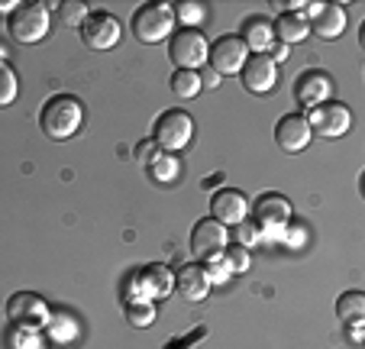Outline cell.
<instances>
[{"instance_id": "1", "label": "cell", "mask_w": 365, "mask_h": 349, "mask_svg": "<svg viewBox=\"0 0 365 349\" xmlns=\"http://www.w3.org/2000/svg\"><path fill=\"white\" fill-rule=\"evenodd\" d=\"M84 123V107L78 97L71 94H56L48 97L39 110V126L48 139H56V143H65L71 139Z\"/></svg>"}, {"instance_id": "2", "label": "cell", "mask_w": 365, "mask_h": 349, "mask_svg": "<svg viewBox=\"0 0 365 349\" xmlns=\"http://www.w3.org/2000/svg\"><path fill=\"white\" fill-rule=\"evenodd\" d=\"M130 29L139 42H145V46H155V42L172 39L175 7H168V4H143V7L133 14Z\"/></svg>"}, {"instance_id": "3", "label": "cell", "mask_w": 365, "mask_h": 349, "mask_svg": "<svg viewBox=\"0 0 365 349\" xmlns=\"http://www.w3.org/2000/svg\"><path fill=\"white\" fill-rule=\"evenodd\" d=\"M7 33L20 46H33V42L46 39L48 33V7L46 4H20L14 14L7 16Z\"/></svg>"}, {"instance_id": "4", "label": "cell", "mask_w": 365, "mask_h": 349, "mask_svg": "<svg viewBox=\"0 0 365 349\" xmlns=\"http://www.w3.org/2000/svg\"><path fill=\"white\" fill-rule=\"evenodd\" d=\"M194 136V120L185 110H165L159 113L155 126H152V143L159 146V152H178L191 143Z\"/></svg>"}, {"instance_id": "5", "label": "cell", "mask_w": 365, "mask_h": 349, "mask_svg": "<svg viewBox=\"0 0 365 349\" xmlns=\"http://www.w3.org/2000/svg\"><path fill=\"white\" fill-rule=\"evenodd\" d=\"M168 59L178 65V71H197L200 65H207V39L191 26L178 29L168 39Z\"/></svg>"}, {"instance_id": "6", "label": "cell", "mask_w": 365, "mask_h": 349, "mask_svg": "<svg viewBox=\"0 0 365 349\" xmlns=\"http://www.w3.org/2000/svg\"><path fill=\"white\" fill-rule=\"evenodd\" d=\"M307 116V126L314 136H324V139H336V136H346L352 126V113L346 103H336V101H327V103H317L310 107Z\"/></svg>"}, {"instance_id": "7", "label": "cell", "mask_w": 365, "mask_h": 349, "mask_svg": "<svg viewBox=\"0 0 365 349\" xmlns=\"http://www.w3.org/2000/svg\"><path fill=\"white\" fill-rule=\"evenodd\" d=\"M246 59H249V49H246V42L240 39V33H227L207 46V62H210V69H214L220 78L240 75Z\"/></svg>"}, {"instance_id": "8", "label": "cell", "mask_w": 365, "mask_h": 349, "mask_svg": "<svg viewBox=\"0 0 365 349\" xmlns=\"http://www.w3.org/2000/svg\"><path fill=\"white\" fill-rule=\"evenodd\" d=\"M7 320L14 323L16 330H39L48 323V304L42 301L36 291H16L7 301Z\"/></svg>"}, {"instance_id": "9", "label": "cell", "mask_w": 365, "mask_h": 349, "mask_svg": "<svg viewBox=\"0 0 365 349\" xmlns=\"http://www.w3.org/2000/svg\"><path fill=\"white\" fill-rule=\"evenodd\" d=\"M230 246V233L223 223H217V220L204 217L194 223L191 230V253L197 256L200 262H210L217 259V256H223V249Z\"/></svg>"}, {"instance_id": "10", "label": "cell", "mask_w": 365, "mask_h": 349, "mask_svg": "<svg viewBox=\"0 0 365 349\" xmlns=\"http://www.w3.org/2000/svg\"><path fill=\"white\" fill-rule=\"evenodd\" d=\"M252 217H255L252 223L262 230V236H278L291 223V204L282 194H262L252 204Z\"/></svg>"}, {"instance_id": "11", "label": "cell", "mask_w": 365, "mask_h": 349, "mask_svg": "<svg viewBox=\"0 0 365 349\" xmlns=\"http://www.w3.org/2000/svg\"><path fill=\"white\" fill-rule=\"evenodd\" d=\"M78 33H81V42L88 49L107 52V49H113L120 42V20L113 14H107V10H97V14H91L84 20V26Z\"/></svg>"}, {"instance_id": "12", "label": "cell", "mask_w": 365, "mask_h": 349, "mask_svg": "<svg viewBox=\"0 0 365 349\" xmlns=\"http://www.w3.org/2000/svg\"><path fill=\"white\" fill-rule=\"evenodd\" d=\"M240 81L249 94H269L278 81V65L269 55H249L246 65L240 69Z\"/></svg>"}, {"instance_id": "13", "label": "cell", "mask_w": 365, "mask_h": 349, "mask_svg": "<svg viewBox=\"0 0 365 349\" xmlns=\"http://www.w3.org/2000/svg\"><path fill=\"white\" fill-rule=\"evenodd\" d=\"M246 213H249V201L242 191H236V188L214 191V198H210V220H217L223 226H236L246 220Z\"/></svg>"}, {"instance_id": "14", "label": "cell", "mask_w": 365, "mask_h": 349, "mask_svg": "<svg viewBox=\"0 0 365 349\" xmlns=\"http://www.w3.org/2000/svg\"><path fill=\"white\" fill-rule=\"evenodd\" d=\"M307 26L320 39H339L346 29V10L333 4H307Z\"/></svg>"}, {"instance_id": "15", "label": "cell", "mask_w": 365, "mask_h": 349, "mask_svg": "<svg viewBox=\"0 0 365 349\" xmlns=\"http://www.w3.org/2000/svg\"><path fill=\"white\" fill-rule=\"evenodd\" d=\"M310 139H314V133H310L307 116H304V113H284L282 120H278L275 143H278V149H282V152H301V149H307Z\"/></svg>"}, {"instance_id": "16", "label": "cell", "mask_w": 365, "mask_h": 349, "mask_svg": "<svg viewBox=\"0 0 365 349\" xmlns=\"http://www.w3.org/2000/svg\"><path fill=\"white\" fill-rule=\"evenodd\" d=\"M136 285H139V295H143V301L168 298V295H172V288H175V272H168V265L152 262V265H145L143 272L136 275Z\"/></svg>"}, {"instance_id": "17", "label": "cell", "mask_w": 365, "mask_h": 349, "mask_svg": "<svg viewBox=\"0 0 365 349\" xmlns=\"http://www.w3.org/2000/svg\"><path fill=\"white\" fill-rule=\"evenodd\" d=\"M175 288L181 291V298L191 304L204 301L207 295H210V281H207L204 268L200 265H191V262H185V265L175 272Z\"/></svg>"}, {"instance_id": "18", "label": "cell", "mask_w": 365, "mask_h": 349, "mask_svg": "<svg viewBox=\"0 0 365 349\" xmlns=\"http://www.w3.org/2000/svg\"><path fill=\"white\" fill-rule=\"evenodd\" d=\"M330 91H333V84H330V78H327L324 71H304V75L297 78V84H294V94H297V101H301L304 107L327 103L330 101Z\"/></svg>"}, {"instance_id": "19", "label": "cell", "mask_w": 365, "mask_h": 349, "mask_svg": "<svg viewBox=\"0 0 365 349\" xmlns=\"http://www.w3.org/2000/svg\"><path fill=\"white\" fill-rule=\"evenodd\" d=\"M272 33H275V42H282V46H297V42H304L310 36V26H307V16L304 14H282L275 20V26H272Z\"/></svg>"}, {"instance_id": "20", "label": "cell", "mask_w": 365, "mask_h": 349, "mask_svg": "<svg viewBox=\"0 0 365 349\" xmlns=\"http://www.w3.org/2000/svg\"><path fill=\"white\" fill-rule=\"evenodd\" d=\"M240 39L246 42V49L252 55H269V49L275 46V33H272V26L265 20H249L246 26H242Z\"/></svg>"}, {"instance_id": "21", "label": "cell", "mask_w": 365, "mask_h": 349, "mask_svg": "<svg viewBox=\"0 0 365 349\" xmlns=\"http://www.w3.org/2000/svg\"><path fill=\"white\" fill-rule=\"evenodd\" d=\"M336 317L343 323H349V327H359V323H362V317H365V295H362V291H346V295H339Z\"/></svg>"}, {"instance_id": "22", "label": "cell", "mask_w": 365, "mask_h": 349, "mask_svg": "<svg viewBox=\"0 0 365 349\" xmlns=\"http://www.w3.org/2000/svg\"><path fill=\"white\" fill-rule=\"evenodd\" d=\"M145 168H149V175H152L155 181L168 185V181L178 178V168H181V165H178V158H175L172 152H159V156L152 158V162L145 165Z\"/></svg>"}, {"instance_id": "23", "label": "cell", "mask_w": 365, "mask_h": 349, "mask_svg": "<svg viewBox=\"0 0 365 349\" xmlns=\"http://www.w3.org/2000/svg\"><path fill=\"white\" fill-rule=\"evenodd\" d=\"M56 10H58V23H62V26H68V29H81L84 20L91 16V10L84 7L81 0H62Z\"/></svg>"}, {"instance_id": "24", "label": "cell", "mask_w": 365, "mask_h": 349, "mask_svg": "<svg viewBox=\"0 0 365 349\" xmlns=\"http://www.w3.org/2000/svg\"><path fill=\"white\" fill-rule=\"evenodd\" d=\"M172 94L181 101H191L200 94V71H175L172 75Z\"/></svg>"}, {"instance_id": "25", "label": "cell", "mask_w": 365, "mask_h": 349, "mask_svg": "<svg viewBox=\"0 0 365 349\" xmlns=\"http://www.w3.org/2000/svg\"><path fill=\"white\" fill-rule=\"evenodd\" d=\"M16 88H20L16 84V71L0 62V107H10L16 101Z\"/></svg>"}, {"instance_id": "26", "label": "cell", "mask_w": 365, "mask_h": 349, "mask_svg": "<svg viewBox=\"0 0 365 349\" xmlns=\"http://www.w3.org/2000/svg\"><path fill=\"white\" fill-rule=\"evenodd\" d=\"M126 320L133 327H149L155 320V304L152 301H136V304H126Z\"/></svg>"}, {"instance_id": "27", "label": "cell", "mask_w": 365, "mask_h": 349, "mask_svg": "<svg viewBox=\"0 0 365 349\" xmlns=\"http://www.w3.org/2000/svg\"><path fill=\"white\" fill-rule=\"evenodd\" d=\"M262 243V230L252 223V220H242V223H236V246L249 249V246H259Z\"/></svg>"}, {"instance_id": "28", "label": "cell", "mask_w": 365, "mask_h": 349, "mask_svg": "<svg viewBox=\"0 0 365 349\" xmlns=\"http://www.w3.org/2000/svg\"><path fill=\"white\" fill-rule=\"evenodd\" d=\"M223 259H227V265H230V272L233 275H242V272H249V249H242V246H227L223 249Z\"/></svg>"}, {"instance_id": "29", "label": "cell", "mask_w": 365, "mask_h": 349, "mask_svg": "<svg viewBox=\"0 0 365 349\" xmlns=\"http://www.w3.org/2000/svg\"><path fill=\"white\" fill-rule=\"evenodd\" d=\"M204 275H207V281H210V285H223V281L230 278V265H227V259H223V256H217V259H210V262H204Z\"/></svg>"}, {"instance_id": "30", "label": "cell", "mask_w": 365, "mask_h": 349, "mask_svg": "<svg viewBox=\"0 0 365 349\" xmlns=\"http://www.w3.org/2000/svg\"><path fill=\"white\" fill-rule=\"evenodd\" d=\"M175 16H178L181 23H200L207 14H204V7H200V4H181Z\"/></svg>"}, {"instance_id": "31", "label": "cell", "mask_w": 365, "mask_h": 349, "mask_svg": "<svg viewBox=\"0 0 365 349\" xmlns=\"http://www.w3.org/2000/svg\"><path fill=\"white\" fill-rule=\"evenodd\" d=\"M155 156H159V146L152 143V139H143V143L136 146V162L139 165H149Z\"/></svg>"}, {"instance_id": "32", "label": "cell", "mask_w": 365, "mask_h": 349, "mask_svg": "<svg viewBox=\"0 0 365 349\" xmlns=\"http://www.w3.org/2000/svg\"><path fill=\"white\" fill-rule=\"evenodd\" d=\"M220 84V75H217L214 69H207L204 75H200V88H217Z\"/></svg>"}, {"instance_id": "33", "label": "cell", "mask_w": 365, "mask_h": 349, "mask_svg": "<svg viewBox=\"0 0 365 349\" xmlns=\"http://www.w3.org/2000/svg\"><path fill=\"white\" fill-rule=\"evenodd\" d=\"M269 52H272L269 59H272V62L278 65V62H284V59H288V52H291V49H288V46H282V42H278V46H272V49H269Z\"/></svg>"}, {"instance_id": "34", "label": "cell", "mask_w": 365, "mask_h": 349, "mask_svg": "<svg viewBox=\"0 0 365 349\" xmlns=\"http://www.w3.org/2000/svg\"><path fill=\"white\" fill-rule=\"evenodd\" d=\"M20 7V4H14V0H7V4H0V14H4V10H16Z\"/></svg>"}]
</instances>
